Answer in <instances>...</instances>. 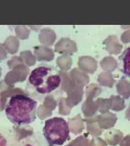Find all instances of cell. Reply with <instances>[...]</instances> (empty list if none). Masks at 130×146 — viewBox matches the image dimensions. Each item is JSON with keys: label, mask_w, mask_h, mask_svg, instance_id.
<instances>
[{"label": "cell", "mask_w": 130, "mask_h": 146, "mask_svg": "<svg viewBox=\"0 0 130 146\" xmlns=\"http://www.w3.org/2000/svg\"><path fill=\"white\" fill-rule=\"evenodd\" d=\"M37 102L24 95L17 94L11 97L5 106L7 119L16 125H27L37 119Z\"/></svg>", "instance_id": "6da1fadb"}, {"label": "cell", "mask_w": 130, "mask_h": 146, "mask_svg": "<svg viewBox=\"0 0 130 146\" xmlns=\"http://www.w3.org/2000/svg\"><path fill=\"white\" fill-rule=\"evenodd\" d=\"M29 81L39 93L48 94L59 87L61 78L52 68L41 66L31 72Z\"/></svg>", "instance_id": "7a4b0ae2"}, {"label": "cell", "mask_w": 130, "mask_h": 146, "mask_svg": "<svg viewBox=\"0 0 130 146\" xmlns=\"http://www.w3.org/2000/svg\"><path fill=\"white\" fill-rule=\"evenodd\" d=\"M43 134L51 145L61 146L69 136V129L66 121L62 117H55L45 121Z\"/></svg>", "instance_id": "3957f363"}, {"label": "cell", "mask_w": 130, "mask_h": 146, "mask_svg": "<svg viewBox=\"0 0 130 146\" xmlns=\"http://www.w3.org/2000/svg\"><path fill=\"white\" fill-rule=\"evenodd\" d=\"M121 58L123 73L130 78V47L122 54Z\"/></svg>", "instance_id": "277c9868"}, {"label": "cell", "mask_w": 130, "mask_h": 146, "mask_svg": "<svg viewBox=\"0 0 130 146\" xmlns=\"http://www.w3.org/2000/svg\"><path fill=\"white\" fill-rule=\"evenodd\" d=\"M0 146H8L7 140L5 136L0 133Z\"/></svg>", "instance_id": "5b68a950"}, {"label": "cell", "mask_w": 130, "mask_h": 146, "mask_svg": "<svg viewBox=\"0 0 130 146\" xmlns=\"http://www.w3.org/2000/svg\"><path fill=\"white\" fill-rule=\"evenodd\" d=\"M25 146H33V145H30V144H28V145H26Z\"/></svg>", "instance_id": "8992f818"}]
</instances>
